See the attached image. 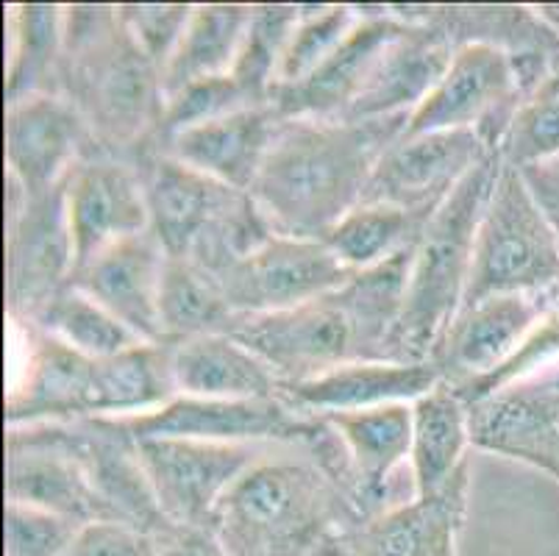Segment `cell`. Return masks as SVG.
<instances>
[{
  "instance_id": "6da1fadb",
  "label": "cell",
  "mask_w": 559,
  "mask_h": 556,
  "mask_svg": "<svg viewBox=\"0 0 559 556\" xmlns=\"http://www.w3.org/2000/svg\"><path fill=\"white\" fill-rule=\"evenodd\" d=\"M409 117H282L248 196L273 234L323 239L362 203L376 165L401 140Z\"/></svg>"
},
{
  "instance_id": "7a4b0ae2",
  "label": "cell",
  "mask_w": 559,
  "mask_h": 556,
  "mask_svg": "<svg viewBox=\"0 0 559 556\" xmlns=\"http://www.w3.org/2000/svg\"><path fill=\"white\" fill-rule=\"evenodd\" d=\"M415 242L296 309L240 318L228 336L267 362L282 385L318 379L357 362H401L399 320Z\"/></svg>"
},
{
  "instance_id": "3957f363",
  "label": "cell",
  "mask_w": 559,
  "mask_h": 556,
  "mask_svg": "<svg viewBox=\"0 0 559 556\" xmlns=\"http://www.w3.org/2000/svg\"><path fill=\"white\" fill-rule=\"evenodd\" d=\"M56 95L84 120L90 156L134 165L154 147L165 115L162 70L126 31L117 7H64Z\"/></svg>"
},
{
  "instance_id": "277c9868",
  "label": "cell",
  "mask_w": 559,
  "mask_h": 556,
  "mask_svg": "<svg viewBox=\"0 0 559 556\" xmlns=\"http://www.w3.org/2000/svg\"><path fill=\"white\" fill-rule=\"evenodd\" d=\"M357 523L312 459H259L217 501L210 529L228 556H312L329 534Z\"/></svg>"
},
{
  "instance_id": "5b68a950",
  "label": "cell",
  "mask_w": 559,
  "mask_h": 556,
  "mask_svg": "<svg viewBox=\"0 0 559 556\" xmlns=\"http://www.w3.org/2000/svg\"><path fill=\"white\" fill-rule=\"evenodd\" d=\"M151 212V232L170 259H187L210 275L248 257L273 237L253 198L148 147L134 159Z\"/></svg>"
},
{
  "instance_id": "8992f818",
  "label": "cell",
  "mask_w": 559,
  "mask_h": 556,
  "mask_svg": "<svg viewBox=\"0 0 559 556\" xmlns=\"http://www.w3.org/2000/svg\"><path fill=\"white\" fill-rule=\"evenodd\" d=\"M501 165V153L476 165L420 232L399 320L401 362H429L435 343L460 312L474 268L476 232Z\"/></svg>"
},
{
  "instance_id": "52a82bcc",
  "label": "cell",
  "mask_w": 559,
  "mask_h": 556,
  "mask_svg": "<svg viewBox=\"0 0 559 556\" xmlns=\"http://www.w3.org/2000/svg\"><path fill=\"white\" fill-rule=\"evenodd\" d=\"M512 293H559V239L523 173L501 165L476 232L462 306Z\"/></svg>"
},
{
  "instance_id": "ba28073f",
  "label": "cell",
  "mask_w": 559,
  "mask_h": 556,
  "mask_svg": "<svg viewBox=\"0 0 559 556\" xmlns=\"http://www.w3.org/2000/svg\"><path fill=\"white\" fill-rule=\"evenodd\" d=\"M70 176V173H68ZM75 270L68 221V178L45 192H25L7 173V315L34 323L70 284Z\"/></svg>"
},
{
  "instance_id": "9c48e42d",
  "label": "cell",
  "mask_w": 559,
  "mask_h": 556,
  "mask_svg": "<svg viewBox=\"0 0 559 556\" xmlns=\"http://www.w3.org/2000/svg\"><path fill=\"white\" fill-rule=\"evenodd\" d=\"M526 104L515 64L492 45H462L429 98L412 111L401 137L474 129L492 153L501 151L512 120Z\"/></svg>"
},
{
  "instance_id": "30bf717a",
  "label": "cell",
  "mask_w": 559,
  "mask_h": 556,
  "mask_svg": "<svg viewBox=\"0 0 559 556\" xmlns=\"http://www.w3.org/2000/svg\"><path fill=\"white\" fill-rule=\"evenodd\" d=\"M134 440H206V442H289L309 448L323 437L326 421L287 406L278 398L226 401L179 395L159 410L120 417Z\"/></svg>"
},
{
  "instance_id": "8fae6325",
  "label": "cell",
  "mask_w": 559,
  "mask_h": 556,
  "mask_svg": "<svg viewBox=\"0 0 559 556\" xmlns=\"http://www.w3.org/2000/svg\"><path fill=\"white\" fill-rule=\"evenodd\" d=\"M323 239L273 234L248 257L212 275L223 298L240 318L276 315L332 293L354 279Z\"/></svg>"
},
{
  "instance_id": "7c38bea8",
  "label": "cell",
  "mask_w": 559,
  "mask_h": 556,
  "mask_svg": "<svg viewBox=\"0 0 559 556\" xmlns=\"http://www.w3.org/2000/svg\"><path fill=\"white\" fill-rule=\"evenodd\" d=\"M25 428L79 462L115 520L154 537L173 527L159 509L148 473L142 468L140 446L120 417L95 415L73 423H39Z\"/></svg>"
},
{
  "instance_id": "4fadbf2b",
  "label": "cell",
  "mask_w": 559,
  "mask_h": 556,
  "mask_svg": "<svg viewBox=\"0 0 559 556\" xmlns=\"http://www.w3.org/2000/svg\"><path fill=\"white\" fill-rule=\"evenodd\" d=\"M159 509L179 527H210L217 501L262 459L257 442L136 440Z\"/></svg>"
},
{
  "instance_id": "5bb4252c",
  "label": "cell",
  "mask_w": 559,
  "mask_h": 556,
  "mask_svg": "<svg viewBox=\"0 0 559 556\" xmlns=\"http://www.w3.org/2000/svg\"><path fill=\"white\" fill-rule=\"evenodd\" d=\"M557 300L559 293H512L462 306L429 354L440 381L460 390L485 379L526 343Z\"/></svg>"
},
{
  "instance_id": "9a60e30c",
  "label": "cell",
  "mask_w": 559,
  "mask_h": 556,
  "mask_svg": "<svg viewBox=\"0 0 559 556\" xmlns=\"http://www.w3.org/2000/svg\"><path fill=\"white\" fill-rule=\"evenodd\" d=\"M492 156L474 129L401 137L384 151L362 203H390L431 217L476 165Z\"/></svg>"
},
{
  "instance_id": "2e32d148",
  "label": "cell",
  "mask_w": 559,
  "mask_h": 556,
  "mask_svg": "<svg viewBox=\"0 0 559 556\" xmlns=\"http://www.w3.org/2000/svg\"><path fill=\"white\" fill-rule=\"evenodd\" d=\"M471 465L437 496L412 498L357 527L329 534L312 556H460L456 537L467 509Z\"/></svg>"
},
{
  "instance_id": "e0dca14e",
  "label": "cell",
  "mask_w": 559,
  "mask_h": 556,
  "mask_svg": "<svg viewBox=\"0 0 559 556\" xmlns=\"http://www.w3.org/2000/svg\"><path fill=\"white\" fill-rule=\"evenodd\" d=\"M471 446L548 473L559 484V385L535 374L467 406Z\"/></svg>"
},
{
  "instance_id": "ac0fdd59",
  "label": "cell",
  "mask_w": 559,
  "mask_h": 556,
  "mask_svg": "<svg viewBox=\"0 0 559 556\" xmlns=\"http://www.w3.org/2000/svg\"><path fill=\"white\" fill-rule=\"evenodd\" d=\"M68 221L75 270L120 239L148 232L151 212L136 167L111 156H84L75 162L68 176Z\"/></svg>"
},
{
  "instance_id": "d6986e66",
  "label": "cell",
  "mask_w": 559,
  "mask_h": 556,
  "mask_svg": "<svg viewBox=\"0 0 559 556\" xmlns=\"http://www.w3.org/2000/svg\"><path fill=\"white\" fill-rule=\"evenodd\" d=\"M357 12L359 23L354 25V31L307 79L273 92L271 106L278 111V117L334 120V117H345L350 104L359 98L381 50L404 28L406 20L399 17L393 7H376V12H370V7H357Z\"/></svg>"
},
{
  "instance_id": "ffe728a7",
  "label": "cell",
  "mask_w": 559,
  "mask_h": 556,
  "mask_svg": "<svg viewBox=\"0 0 559 556\" xmlns=\"http://www.w3.org/2000/svg\"><path fill=\"white\" fill-rule=\"evenodd\" d=\"M3 140L7 173L23 184L25 192H45L62 184L75 162L90 156L84 120L56 92L7 104Z\"/></svg>"
},
{
  "instance_id": "44dd1931",
  "label": "cell",
  "mask_w": 559,
  "mask_h": 556,
  "mask_svg": "<svg viewBox=\"0 0 559 556\" xmlns=\"http://www.w3.org/2000/svg\"><path fill=\"white\" fill-rule=\"evenodd\" d=\"M167 253L154 232L134 234L106 248L93 262L75 270L70 287L81 289L123 326H129L142 343L165 345L159 320V287Z\"/></svg>"
},
{
  "instance_id": "7402d4cb",
  "label": "cell",
  "mask_w": 559,
  "mask_h": 556,
  "mask_svg": "<svg viewBox=\"0 0 559 556\" xmlns=\"http://www.w3.org/2000/svg\"><path fill=\"white\" fill-rule=\"evenodd\" d=\"M20 329L28 340V374L7 398V428L95 417V359L43 326Z\"/></svg>"
},
{
  "instance_id": "603a6c76",
  "label": "cell",
  "mask_w": 559,
  "mask_h": 556,
  "mask_svg": "<svg viewBox=\"0 0 559 556\" xmlns=\"http://www.w3.org/2000/svg\"><path fill=\"white\" fill-rule=\"evenodd\" d=\"M454 59V45L443 28L420 20H406L404 28L381 50L368 84L350 104L343 120H384L418 109L440 84Z\"/></svg>"
},
{
  "instance_id": "cb8c5ba5",
  "label": "cell",
  "mask_w": 559,
  "mask_h": 556,
  "mask_svg": "<svg viewBox=\"0 0 559 556\" xmlns=\"http://www.w3.org/2000/svg\"><path fill=\"white\" fill-rule=\"evenodd\" d=\"M7 501L62 514L84 527L115 520L79 462L25 426L7 428Z\"/></svg>"
},
{
  "instance_id": "d4e9b609",
  "label": "cell",
  "mask_w": 559,
  "mask_h": 556,
  "mask_svg": "<svg viewBox=\"0 0 559 556\" xmlns=\"http://www.w3.org/2000/svg\"><path fill=\"white\" fill-rule=\"evenodd\" d=\"M437 385L440 374L431 362H357L318 379L278 381V401L307 415H332L418 401Z\"/></svg>"
},
{
  "instance_id": "484cf974",
  "label": "cell",
  "mask_w": 559,
  "mask_h": 556,
  "mask_svg": "<svg viewBox=\"0 0 559 556\" xmlns=\"http://www.w3.org/2000/svg\"><path fill=\"white\" fill-rule=\"evenodd\" d=\"M278 111L267 106H246L217 120L203 122L173 137L162 151L185 165L248 192L253 187L264 156L276 137Z\"/></svg>"
},
{
  "instance_id": "4316f807",
  "label": "cell",
  "mask_w": 559,
  "mask_h": 556,
  "mask_svg": "<svg viewBox=\"0 0 559 556\" xmlns=\"http://www.w3.org/2000/svg\"><path fill=\"white\" fill-rule=\"evenodd\" d=\"M170 359L181 395L226 401L278 398V376L273 367L228 334L195 336L170 345Z\"/></svg>"
},
{
  "instance_id": "83f0119b",
  "label": "cell",
  "mask_w": 559,
  "mask_h": 556,
  "mask_svg": "<svg viewBox=\"0 0 559 556\" xmlns=\"http://www.w3.org/2000/svg\"><path fill=\"white\" fill-rule=\"evenodd\" d=\"M471 442L467 404L454 387L440 381L412 404V482L415 498L437 496L465 465V446Z\"/></svg>"
},
{
  "instance_id": "f1b7e54d",
  "label": "cell",
  "mask_w": 559,
  "mask_h": 556,
  "mask_svg": "<svg viewBox=\"0 0 559 556\" xmlns=\"http://www.w3.org/2000/svg\"><path fill=\"white\" fill-rule=\"evenodd\" d=\"M253 7L246 3H206L195 7L185 39L162 70L165 100L203 79L228 75L240 54Z\"/></svg>"
},
{
  "instance_id": "f546056e",
  "label": "cell",
  "mask_w": 559,
  "mask_h": 556,
  "mask_svg": "<svg viewBox=\"0 0 559 556\" xmlns=\"http://www.w3.org/2000/svg\"><path fill=\"white\" fill-rule=\"evenodd\" d=\"M179 398L170 345L142 343L117 356L95 359V415H140Z\"/></svg>"
},
{
  "instance_id": "4dcf8cb0",
  "label": "cell",
  "mask_w": 559,
  "mask_h": 556,
  "mask_svg": "<svg viewBox=\"0 0 559 556\" xmlns=\"http://www.w3.org/2000/svg\"><path fill=\"white\" fill-rule=\"evenodd\" d=\"M12 50L7 64V104L56 92L64 54V7L20 3L9 12Z\"/></svg>"
},
{
  "instance_id": "1f68e13d",
  "label": "cell",
  "mask_w": 559,
  "mask_h": 556,
  "mask_svg": "<svg viewBox=\"0 0 559 556\" xmlns=\"http://www.w3.org/2000/svg\"><path fill=\"white\" fill-rule=\"evenodd\" d=\"M159 320L165 345H179L195 336L231 334L240 315L226 304L206 270L187 259L167 257L159 287Z\"/></svg>"
},
{
  "instance_id": "d6a6232c",
  "label": "cell",
  "mask_w": 559,
  "mask_h": 556,
  "mask_svg": "<svg viewBox=\"0 0 559 556\" xmlns=\"http://www.w3.org/2000/svg\"><path fill=\"white\" fill-rule=\"evenodd\" d=\"M431 217L404 212L390 203H359L323 237L329 251L354 273L379 268L409 248Z\"/></svg>"
},
{
  "instance_id": "836d02e7",
  "label": "cell",
  "mask_w": 559,
  "mask_h": 556,
  "mask_svg": "<svg viewBox=\"0 0 559 556\" xmlns=\"http://www.w3.org/2000/svg\"><path fill=\"white\" fill-rule=\"evenodd\" d=\"M301 7L287 3H262L253 7L251 23L242 37L240 54L231 68V79L242 90L251 106H267L276 90L278 68L296 31Z\"/></svg>"
},
{
  "instance_id": "e575fe53",
  "label": "cell",
  "mask_w": 559,
  "mask_h": 556,
  "mask_svg": "<svg viewBox=\"0 0 559 556\" xmlns=\"http://www.w3.org/2000/svg\"><path fill=\"white\" fill-rule=\"evenodd\" d=\"M34 326H43L45 331L73 345L90 359H106L142 345L129 326L120 323L98 300L70 284L45 306V312L34 320Z\"/></svg>"
},
{
  "instance_id": "d590c367",
  "label": "cell",
  "mask_w": 559,
  "mask_h": 556,
  "mask_svg": "<svg viewBox=\"0 0 559 556\" xmlns=\"http://www.w3.org/2000/svg\"><path fill=\"white\" fill-rule=\"evenodd\" d=\"M359 23L357 7L348 3H323V7H301L293 39L284 50L282 68H278L276 90L293 86L307 79L320 61L326 59L345 37H348L354 25Z\"/></svg>"
},
{
  "instance_id": "8d00e7d4",
  "label": "cell",
  "mask_w": 559,
  "mask_h": 556,
  "mask_svg": "<svg viewBox=\"0 0 559 556\" xmlns=\"http://www.w3.org/2000/svg\"><path fill=\"white\" fill-rule=\"evenodd\" d=\"M246 106L251 104H248L246 95H242V90L231 75L195 81V84L185 86V90L165 100V115H162L154 147L162 151L181 131L195 129V126L217 120L223 115H231L237 109H246Z\"/></svg>"
},
{
  "instance_id": "74e56055",
  "label": "cell",
  "mask_w": 559,
  "mask_h": 556,
  "mask_svg": "<svg viewBox=\"0 0 559 556\" xmlns=\"http://www.w3.org/2000/svg\"><path fill=\"white\" fill-rule=\"evenodd\" d=\"M84 523L7 501L3 509V556H64Z\"/></svg>"
},
{
  "instance_id": "f35d334b",
  "label": "cell",
  "mask_w": 559,
  "mask_h": 556,
  "mask_svg": "<svg viewBox=\"0 0 559 556\" xmlns=\"http://www.w3.org/2000/svg\"><path fill=\"white\" fill-rule=\"evenodd\" d=\"M504 165L523 167L554 162L559 156V95H537L526 100L501 142Z\"/></svg>"
},
{
  "instance_id": "ab89813d",
  "label": "cell",
  "mask_w": 559,
  "mask_h": 556,
  "mask_svg": "<svg viewBox=\"0 0 559 556\" xmlns=\"http://www.w3.org/2000/svg\"><path fill=\"white\" fill-rule=\"evenodd\" d=\"M192 12L195 7L190 3H123V7H117L126 31L159 70L167 68L170 56L185 39Z\"/></svg>"
},
{
  "instance_id": "60d3db41",
  "label": "cell",
  "mask_w": 559,
  "mask_h": 556,
  "mask_svg": "<svg viewBox=\"0 0 559 556\" xmlns=\"http://www.w3.org/2000/svg\"><path fill=\"white\" fill-rule=\"evenodd\" d=\"M64 556H156V540L120 520H98L81 529Z\"/></svg>"
},
{
  "instance_id": "b9f144b4",
  "label": "cell",
  "mask_w": 559,
  "mask_h": 556,
  "mask_svg": "<svg viewBox=\"0 0 559 556\" xmlns=\"http://www.w3.org/2000/svg\"><path fill=\"white\" fill-rule=\"evenodd\" d=\"M156 556H228L210 527H179L173 523L156 534Z\"/></svg>"
},
{
  "instance_id": "7bdbcfd3",
  "label": "cell",
  "mask_w": 559,
  "mask_h": 556,
  "mask_svg": "<svg viewBox=\"0 0 559 556\" xmlns=\"http://www.w3.org/2000/svg\"><path fill=\"white\" fill-rule=\"evenodd\" d=\"M521 173L559 239V165L557 162H540V165L523 167Z\"/></svg>"
},
{
  "instance_id": "ee69618b",
  "label": "cell",
  "mask_w": 559,
  "mask_h": 556,
  "mask_svg": "<svg viewBox=\"0 0 559 556\" xmlns=\"http://www.w3.org/2000/svg\"><path fill=\"white\" fill-rule=\"evenodd\" d=\"M537 95H559V61H557V70H554V75L548 79V84L543 86ZM537 95H535V98H537Z\"/></svg>"
},
{
  "instance_id": "f6af8a7d",
  "label": "cell",
  "mask_w": 559,
  "mask_h": 556,
  "mask_svg": "<svg viewBox=\"0 0 559 556\" xmlns=\"http://www.w3.org/2000/svg\"><path fill=\"white\" fill-rule=\"evenodd\" d=\"M548 374H551V376H554V381H557V385H559V365H554L551 370H548Z\"/></svg>"
}]
</instances>
